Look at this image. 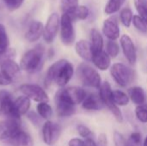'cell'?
Instances as JSON below:
<instances>
[{
  "label": "cell",
  "instance_id": "cell-22",
  "mask_svg": "<svg viewBox=\"0 0 147 146\" xmlns=\"http://www.w3.org/2000/svg\"><path fill=\"white\" fill-rule=\"evenodd\" d=\"M14 102H15L16 108L21 116L26 114L30 109L31 100L25 95H21V96H17L14 100Z\"/></svg>",
  "mask_w": 147,
  "mask_h": 146
},
{
  "label": "cell",
  "instance_id": "cell-28",
  "mask_svg": "<svg viewBox=\"0 0 147 146\" xmlns=\"http://www.w3.org/2000/svg\"><path fill=\"white\" fill-rule=\"evenodd\" d=\"M125 1L126 0H109L105 6V13L107 15H111L118 12Z\"/></svg>",
  "mask_w": 147,
  "mask_h": 146
},
{
  "label": "cell",
  "instance_id": "cell-32",
  "mask_svg": "<svg viewBox=\"0 0 147 146\" xmlns=\"http://www.w3.org/2000/svg\"><path fill=\"white\" fill-rule=\"evenodd\" d=\"M106 49H107V53L112 58H115L120 52V46L118 43L115 40H112L107 41Z\"/></svg>",
  "mask_w": 147,
  "mask_h": 146
},
{
  "label": "cell",
  "instance_id": "cell-15",
  "mask_svg": "<svg viewBox=\"0 0 147 146\" xmlns=\"http://www.w3.org/2000/svg\"><path fill=\"white\" fill-rule=\"evenodd\" d=\"M102 31L104 35L109 40H117L120 37V33H121L117 19L115 16L106 19L103 22Z\"/></svg>",
  "mask_w": 147,
  "mask_h": 146
},
{
  "label": "cell",
  "instance_id": "cell-19",
  "mask_svg": "<svg viewBox=\"0 0 147 146\" xmlns=\"http://www.w3.org/2000/svg\"><path fill=\"white\" fill-rule=\"evenodd\" d=\"M63 13H67L71 19L74 20H85L90 15L89 9L84 5H75L63 9Z\"/></svg>",
  "mask_w": 147,
  "mask_h": 146
},
{
  "label": "cell",
  "instance_id": "cell-4",
  "mask_svg": "<svg viewBox=\"0 0 147 146\" xmlns=\"http://www.w3.org/2000/svg\"><path fill=\"white\" fill-rule=\"evenodd\" d=\"M112 89L109 82H103L102 83L100 88H99V96L101 99L102 100L104 105L109 108V110L111 112V114L114 115L115 119L119 123H122L124 120L123 114L119 108V106H117L112 99Z\"/></svg>",
  "mask_w": 147,
  "mask_h": 146
},
{
  "label": "cell",
  "instance_id": "cell-27",
  "mask_svg": "<svg viewBox=\"0 0 147 146\" xmlns=\"http://www.w3.org/2000/svg\"><path fill=\"white\" fill-rule=\"evenodd\" d=\"M9 48V38L7 28L3 23L0 22V52H5Z\"/></svg>",
  "mask_w": 147,
  "mask_h": 146
},
{
  "label": "cell",
  "instance_id": "cell-8",
  "mask_svg": "<svg viewBox=\"0 0 147 146\" xmlns=\"http://www.w3.org/2000/svg\"><path fill=\"white\" fill-rule=\"evenodd\" d=\"M13 95L6 89L0 90V113L7 118L21 119V115L17 112Z\"/></svg>",
  "mask_w": 147,
  "mask_h": 146
},
{
  "label": "cell",
  "instance_id": "cell-46",
  "mask_svg": "<svg viewBox=\"0 0 147 146\" xmlns=\"http://www.w3.org/2000/svg\"><path fill=\"white\" fill-rule=\"evenodd\" d=\"M142 146H147V136L145 138L144 141L142 142Z\"/></svg>",
  "mask_w": 147,
  "mask_h": 146
},
{
  "label": "cell",
  "instance_id": "cell-43",
  "mask_svg": "<svg viewBox=\"0 0 147 146\" xmlns=\"http://www.w3.org/2000/svg\"><path fill=\"white\" fill-rule=\"evenodd\" d=\"M84 146H98L97 145V142L95 141L94 138L93 137H90V138H87V139H84Z\"/></svg>",
  "mask_w": 147,
  "mask_h": 146
},
{
  "label": "cell",
  "instance_id": "cell-21",
  "mask_svg": "<svg viewBox=\"0 0 147 146\" xmlns=\"http://www.w3.org/2000/svg\"><path fill=\"white\" fill-rule=\"evenodd\" d=\"M91 61L101 71L108 70L109 68L110 63H111L110 56L103 50L97 52H94Z\"/></svg>",
  "mask_w": 147,
  "mask_h": 146
},
{
  "label": "cell",
  "instance_id": "cell-6",
  "mask_svg": "<svg viewBox=\"0 0 147 146\" xmlns=\"http://www.w3.org/2000/svg\"><path fill=\"white\" fill-rule=\"evenodd\" d=\"M59 36L62 43L65 46H71L76 39L73 20L67 13H63L60 17Z\"/></svg>",
  "mask_w": 147,
  "mask_h": 146
},
{
  "label": "cell",
  "instance_id": "cell-23",
  "mask_svg": "<svg viewBox=\"0 0 147 146\" xmlns=\"http://www.w3.org/2000/svg\"><path fill=\"white\" fill-rule=\"evenodd\" d=\"M90 45H91L93 53L102 51L104 41L100 32L96 28H92L90 30Z\"/></svg>",
  "mask_w": 147,
  "mask_h": 146
},
{
  "label": "cell",
  "instance_id": "cell-25",
  "mask_svg": "<svg viewBox=\"0 0 147 146\" xmlns=\"http://www.w3.org/2000/svg\"><path fill=\"white\" fill-rule=\"evenodd\" d=\"M36 111L38 114L45 120H49L53 114L52 107L47 103V102H38V105L36 107Z\"/></svg>",
  "mask_w": 147,
  "mask_h": 146
},
{
  "label": "cell",
  "instance_id": "cell-30",
  "mask_svg": "<svg viewBox=\"0 0 147 146\" xmlns=\"http://www.w3.org/2000/svg\"><path fill=\"white\" fill-rule=\"evenodd\" d=\"M136 119L143 124H147V106L145 104L137 105L135 108Z\"/></svg>",
  "mask_w": 147,
  "mask_h": 146
},
{
  "label": "cell",
  "instance_id": "cell-31",
  "mask_svg": "<svg viewBox=\"0 0 147 146\" xmlns=\"http://www.w3.org/2000/svg\"><path fill=\"white\" fill-rule=\"evenodd\" d=\"M1 1L3 2V5L9 11L13 12L19 9L22 6L25 0H1Z\"/></svg>",
  "mask_w": 147,
  "mask_h": 146
},
{
  "label": "cell",
  "instance_id": "cell-2",
  "mask_svg": "<svg viewBox=\"0 0 147 146\" xmlns=\"http://www.w3.org/2000/svg\"><path fill=\"white\" fill-rule=\"evenodd\" d=\"M45 54L46 49L42 44H38L26 51L22 54L19 63L22 71L29 75L39 73L44 66Z\"/></svg>",
  "mask_w": 147,
  "mask_h": 146
},
{
  "label": "cell",
  "instance_id": "cell-33",
  "mask_svg": "<svg viewBox=\"0 0 147 146\" xmlns=\"http://www.w3.org/2000/svg\"><path fill=\"white\" fill-rule=\"evenodd\" d=\"M135 8L140 15V16L146 22L147 24V7L143 0H134Z\"/></svg>",
  "mask_w": 147,
  "mask_h": 146
},
{
  "label": "cell",
  "instance_id": "cell-5",
  "mask_svg": "<svg viewBox=\"0 0 147 146\" xmlns=\"http://www.w3.org/2000/svg\"><path fill=\"white\" fill-rule=\"evenodd\" d=\"M110 73L115 83L123 88L129 85L134 80L133 70L121 63L114 64L110 68Z\"/></svg>",
  "mask_w": 147,
  "mask_h": 146
},
{
  "label": "cell",
  "instance_id": "cell-17",
  "mask_svg": "<svg viewBox=\"0 0 147 146\" xmlns=\"http://www.w3.org/2000/svg\"><path fill=\"white\" fill-rule=\"evenodd\" d=\"M81 104L82 108L88 111H99L102 109L105 106L100 96L96 93H92L86 96Z\"/></svg>",
  "mask_w": 147,
  "mask_h": 146
},
{
  "label": "cell",
  "instance_id": "cell-1",
  "mask_svg": "<svg viewBox=\"0 0 147 146\" xmlns=\"http://www.w3.org/2000/svg\"><path fill=\"white\" fill-rule=\"evenodd\" d=\"M73 75V65L67 59H59L48 67L44 77V85L49 88L55 83L58 87L64 88L69 83Z\"/></svg>",
  "mask_w": 147,
  "mask_h": 146
},
{
  "label": "cell",
  "instance_id": "cell-37",
  "mask_svg": "<svg viewBox=\"0 0 147 146\" xmlns=\"http://www.w3.org/2000/svg\"><path fill=\"white\" fill-rule=\"evenodd\" d=\"M113 139H114V144L115 146H124L126 141H127V139L123 136V134L117 131L114 132Z\"/></svg>",
  "mask_w": 147,
  "mask_h": 146
},
{
  "label": "cell",
  "instance_id": "cell-7",
  "mask_svg": "<svg viewBox=\"0 0 147 146\" xmlns=\"http://www.w3.org/2000/svg\"><path fill=\"white\" fill-rule=\"evenodd\" d=\"M54 102L56 112L59 117L66 118L72 116L76 113V106L71 103L69 99L65 96L62 88L59 89L54 96Z\"/></svg>",
  "mask_w": 147,
  "mask_h": 146
},
{
  "label": "cell",
  "instance_id": "cell-42",
  "mask_svg": "<svg viewBox=\"0 0 147 146\" xmlns=\"http://www.w3.org/2000/svg\"><path fill=\"white\" fill-rule=\"evenodd\" d=\"M63 4H62V9L67 7L71 6H75L78 4V0H62Z\"/></svg>",
  "mask_w": 147,
  "mask_h": 146
},
{
  "label": "cell",
  "instance_id": "cell-18",
  "mask_svg": "<svg viewBox=\"0 0 147 146\" xmlns=\"http://www.w3.org/2000/svg\"><path fill=\"white\" fill-rule=\"evenodd\" d=\"M5 144L10 146H34V141L28 133L21 129Z\"/></svg>",
  "mask_w": 147,
  "mask_h": 146
},
{
  "label": "cell",
  "instance_id": "cell-11",
  "mask_svg": "<svg viewBox=\"0 0 147 146\" xmlns=\"http://www.w3.org/2000/svg\"><path fill=\"white\" fill-rule=\"evenodd\" d=\"M62 127L59 123L53 122L50 120H46L42 126V139L43 142L49 146L53 145L59 139Z\"/></svg>",
  "mask_w": 147,
  "mask_h": 146
},
{
  "label": "cell",
  "instance_id": "cell-16",
  "mask_svg": "<svg viewBox=\"0 0 147 146\" xmlns=\"http://www.w3.org/2000/svg\"><path fill=\"white\" fill-rule=\"evenodd\" d=\"M62 90L65 96L75 106L81 104L87 96V93L84 89L80 87H77V86H72V87H68V88L64 87L62 88Z\"/></svg>",
  "mask_w": 147,
  "mask_h": 146
},
{
  "label": "cell",
  "instance_id": "cell-45",
  "mask_svg": "<svg viewBox=\"0 0 147 146\" xmlns=\"http://www.w3.org/2000/svg\"><path fill=\"white\" fill-rule=\"evenodd\" d=\"M124 146H138L136 145H134V144H133V143H131L128 139H127V141H126V143H125V145Z\"/></svg>",
  "mask_w": 147,
  "mask_h": 146
},
{
  "label": "cell",
  "instance_id": "cell-3",
  "mask_svg": "<svg viewBox=\"0 0 147 146\" xmlns=\"http://www.w3.org/2000/svg\"><path fill=\"white\" fill-rule=\"evenodd\" d=\"M77 75L84 86L99 89L102 84V78L100 74L96 70H95L88 64H80L77 69Z\"/></svg>",
  "mask_w": 147,
  "mask_h": 146
},
{
  "label": "cell",
  "instance_id": "cell-38",
  "mask_svg": "<svg viewBox=\"0 0 147 146\" xmlns=\"http://www.w3.org/2000/svg\"><path fill=\"white\" fill-rule=\"evenodd\" d=\"M128 140L136 145L140 146L142 144V135L140 132H134L130 134L129 138H128Z\"/></svg>",
  "mask_w": 147,
  "mask_h": 146
},
{
  "label": "cell",
  "instance_id": "cell-35",
  "mask_svg": "<svg viewBox=\"0 0 147 146\" xmlns=\"http://www.w3.org/2000/svg\"><path fill=\"white\" fill-rule=\"evenodd\" d=\"M77 132L79 134V136L83 139L93 137L92 131L88 126H86L85 125H83V124H79L77 126Z\"/></svg>",
  "mask_w": 147,
  "mask_h": 146
},
{
  "label": "cell",
  "instance_id": "cell-13",
  "mask_svg": "<svg viewBox=\"0 0 147 146\" xmlns=\"http://www.w3.org/2000/svg\"><path fill=\"white\" fill-rule=\"evenodd\" d=\"M44 24L38 20H33L28 25L24 34V38L28 43H34L40 40L43 36Z\"/></svg>",
  "mask_w": 147,
  "mask_h": 146
},
{
  "label": "cell",
  "instance_id": "cell-24",
  "mask_svg": "<svg viewBox=\"0 0 147 146\" xmlns=\"http://www.w3.org/2000/svg\"><path fill=\"white\" fill-rule=\"evenodd\" d=\"M128 96L130 100L136 105L145 104L146 102V94L141 87L135 86L128 90Z\"/></svg>",
  "mask_w": 147,
  "mask_h": 146
},
{
  "label": "cell",
  "instance_id": "cell-20",
  "mask_svg": "<svg viewBox=\"0 0 147 146\" xmlns=\"http://www.w3.org/2000/svg\"><path fill=\"white\" fill-rule=\"evenodd\" d=\"M75 51L77 54L85 61H91L93 56V51L90 42L85 40H78L75 45Z\"/></svg>",
  "mask_w": 147,
  "mask_h": 146
},
{
  "label": "cell",
  "instance_id": "cell-40",
  "mask_svg": "<svg viewBox=\"0 0 147 146\" xmlns=\"http://www.w3.org/2000/svg\"><path fill=\"white\" fill-rule=\"evenodd\" d=\"M84 140L79 138H72L69 140L68 146H84Z\"/></svg>",
  "mask_w": 147,
  "mask_h": 146
},
{
  "label": "cell",
  "instance_id": "cell-36",
  "mask_svg": "<svg viewBox=\"0 0 147 146\" xmlns=\"http://www.w3.org/2000/svg\"><path fill=\"white\" fill-rule=\"evenodd\" d=\"M27 119L31 122L32 125H34V126H39L41 124V117L38 114L37 112H34V111H28L26 114Z\"/></svg>",
  "mask_w": 147,
  "mask_h": 146
},
{
  "label": "cell",
  "instance_id": "cell-12",
  "mask_svg": "<svg viewBox=\"0 0 147 146\" xmlns=\"http://www.w3.org/2000/svg\"><path fill=\"white\" fill-rule=\"evenodd\" d=\"M0 71L9 82L13 83L19 77L22 69L19 63L13 59V58H9L0 65Z\"/></svg>",
  "mask_w": 147,
  "mask_h": 146
},
{
  "label": "cell",
  "instance_id": "cell-47",
  "mask_svg": "<svg viewBox=\"0 0 147 146\" xmlns=\"http://www.w3.org/2000/svg\"><path fill=\"white\" fill-rule=\"evenodd\" d=\"M144 1V3H145V4H146V6L147 7V0H143Z\"/></svg>",
  "mask_w": 147,
  "mask_h": 146
},
{
  "label": "cell",
  "instance_id": "cell-39",
  "mask_svg": "<svg viewBox=\"0 0 147 146\" xmlns=\"http://www.w3.org/2000/svg\"><path fill=\"white\" fill-rule=\"evenodd\" d=\"M15 51L13 49H10L9 48L7 51L5 52H0V65L7 59H9V58H13L14 55H15Z\"/></svg>",
  "mask_w": 147,
  "mask_h": 146
},
{
  "label": "cell",
  "instance_id": "cell-44",
  "mask_svg": "<svg viewBox=\"0 0 147 146\" xmlns=\"http://www.w3.org/2000/svg\"><path fill=\"white\" fill-rule=\"evenodd\" d=\"M12 83L11 82H9L3 75V73L0 71V86H9V85H10Z\"/></svg>",
  "mask_w": 147,
  "mask_h": 146
},
{
  "label": "cell",
  "instance_id": "cell-41",
  "mask_svg": "<svg viewBox=\"0 0 147 146\" xmlns=\"http://www.w3.org/2000/svg\"><path fill=\"white\" fill-rule=\"evenodd\" d=\"M109 142H108V138L105 133H101L98 137L97 140V145L98 146H108Z\"/></svg>",
  "mask_w": 147,
  "mask_h": 146
},
{
  "label": "cell",
  "instance_id": "cell-9",
  "mask_svg": "<svg viewBox=\"0 0 147 146\" xmlns=\"http://www.w3.org/2000/svg\"><path fill=\"white\" fill-rule=\"evenodd\" d=\"M19 90L22 95L28 96L31 101L42 102L49 101V96L40 85L36 83H22L19 86Z\"/></svg>",
  "mask_w": 147,
  "mask_h": 146
},
{
  "label": "cell",
  "instance_id": "cell-10",
  "mask_svg": "<svg viewBox=\"0 0 147 146\" xmlns=\"http://www.w3.org/2000/svg\"><path fill=\"white\" fill-rule=\"evenodd\" d=\"M60 27V17L58 13L53 12L47 19L46 23L44 24L43 31V40L47 44H51L54 41Z\"/></svg>",
  "mask_w": 147,
  "mask_h": 146
},
{
  "label": "cell",
  "instance_id": "cell-26",
  "mask_svg": "<svg viewBox=\"0 0 147 146\" xmlns=\"http://www.w3.org/2000/svg\"><path fill=\"white\" fill-rule=\"evenodd\" d=\"M112 99L113 102L120 107H124L128 105L129 102H130V98L128 96V95H127L125 92L121 91V90H113L112 91Z\"/></svg>",
  "mask_w": 147,
  "mask_h": 146
},
{
  "label": "cell",
  "instance_id": "cell-29",
  "mask_svg": "<svg viewBox=\"0 0 147 146\" xmlns=\"http://www.w3.org/2000/svg\"><path fill=\"white\" fill-rule=\"evenodd\" d=\"M133 17H134V15H133L131 9L124 8L123 9H121L120 13V20L125 27L129 28L131 26V23L133 22Z\"/></svg>",
  "mask_w": 147,
  "mask_h": 146
},
{
  "label": "cell",
  "instance_id": "cell-14",
  "mask_svg": "<svg viewBox=\"0 0 147 146\" xmlns=\"http://www.w3.org/2000/svg\"><path fill=\"white\" fill-rule=\"evenodd\" d=\"M121 46L124 53L125 58L131 65H134L137 60V52L135 46L127 34H124L121 37Z\"/></svg>",
  "mask_w": 147,
  "mask_h": 146
},
{
  "label": "cell",
  "instance_id": "cell-34",
  "mask_svg": "<svg viewBox=\"0 0 147 146\" xmlns=\"http://www.w3.org/2000/svg\"><path fill=\"white\" fill-rule=\"evenodd\" d=\"M134 26L141 33L146 34L147 33V24L146 22L140 16V15H134L133 22Z\"/></svg>",
  "mask_w": 147,
  "mask_h": 146
}]
</instances>
